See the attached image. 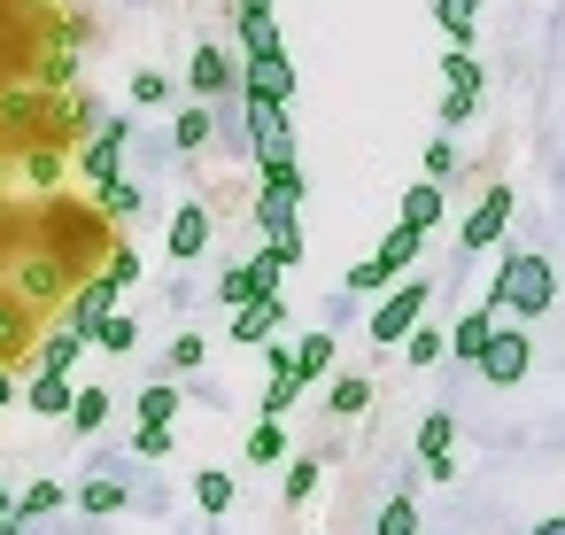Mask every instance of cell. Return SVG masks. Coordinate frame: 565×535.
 <instances>
[{"label":"cell","mask_w":565,"mask_h":535,"mask_svg":"<svg viewBox=\"0 0 565 535\" xmlns=\"http://www.w3.org/2000/svg\"><path fill=\"white\" fill-rule=\"evenodd\" d=\"M32 249H55V256L86 280V272L109 264L117 241H109V218H102V210H86V202H55V195H47V210L32 218Z\"/></svg>","instance_id":"obj_1"},{"label":"cell","mask_w":565,"mask_h":535,"mask_svg":"<svg viewBox=\"0 0 565 535\" xmlns=\"http://www.w3.org/2000/svg\"><path fill=\"white\" fill-rule=\"evenodd\" d=\"M488 303L511 311V318H542V311L557 303V272H550V256H542V249H511V256L495 264Z\"/></svg>","instance_id":"obj_2"},{"label":"cell","mask_w":565,"mask_h":535,"mask_svg":"<svg viewBox=\"0 0 565 535\" xmlns=\"http://www.w3.org/2000/svg\"><path fill=\"white\" fill-rule=\"evenodd\" d=\"M9 287H17L32 311H55V303H71V295H78V272H71L55 249H32V241H24V249L9 256Z\"/></svg>","instance_id":"obj_3"},{"label":"cell","mask_w":565,"mask_h":535,"mask_svg":"<svg viewBox=\"0 0 565 535\" xmlns=\"http://www.w3.org/2000/svg\"><path fill=\"white\" fill-rule=\"evenodd\" d=\"M55 125V94L40 86H0V148H32Z\"/></svg>","instance_id":"obj_4"},{"label":"cell","mask_w":565,"mask_h":535,"mask_svg":"<svg viewBox=\"0 0 565 535\" xmlns=\"http://www.w3.org/2000/svg\"><path fill=\"white\" fill-rule=\"evenodd\" d=\"M279 272H287V264H279V256L264 249L256 264H233V272L217 280V303H225V311H248V303H271V295H279Z\"/></svg>","instance_id":"obj_5"},{"label":"cell","mask_w":565,"mask_h":535,"mask_svg":"<svg viewBox=\"0 0 565 535\" xmlns=\"http://www.w3.org/2000/svg\"><path fill=\"white\" fill-rule=\"evenodd\" d=\"M418 318H426V280H403V287L372 311V342H380V349H403Z\"/></svg>","instance_id":"obj_6"},{"label":"cell","mask_w":565,"mask_h":535,"mask_svg":"<svg viewBox=\"0 0 565 535\" xmlns=\"http://www.w3.org/2000/svg\"><path fill=\"white\" fill-rule=\"evenodd\" d=\"M526 365H534L526 326H495V334H488V357H480V380H488V388H519Z\"/></svg>","instance_id":"obj_7"},{"label":"cell","mask_w":565,"mask_h":535,"mask_svg":"<svg viewBox=\"0 0 565 535\" xmlns=\"http://www.w3.org/2000/svg\"><path fill=\"white\" fill-rule=\"evenodd\" d=\"M32 342H40V311H32L17 287H0V365L17 373V365L32 357Z\"/></svg>","instance_id":"obj_8"},{"label":"cell","mask_w":565,"mask_h":535,"mask_svg":"<svg viewBox=\"0 0 565 535\" xmlns=\"http://www.w3.org/2000/svg\"><path fill=\"white\" fill-rule=\"evenodd\" d=\"M125 140H132V117H109L94 140H86V156H78V171L94 179V187H109V179H125Z\"/></svg>","instance_id":"obj_9"},{"label":"cell","mask_w":565,"mask_h":535,"mask_svg":"<svg viewBox=\"0 0 565 535\" xmlns=\"http://www.w3.org/2000/svg\"><path fill=\"white\" fill-rule=\"evenodd\" d=\"M511 210H519V202H511V187L495 179V187H488V195L472 202V218L457 225V249H488V241H503V225H511Z\"/></svg>","instance_id":"obj_10"},{"label":"cell","mask_w":565,"mask_h":535,"mask_svg":"<svg viewBox=\"0 0 565 535\" xmlns=\"http://www.w3.org/2000/svg\"><path fill=\"white\" fill-rule=\"evenodd\" d=\"M241 94H248V102H279V109H287V102L302 94V78H295V63H287V55H256V63L241 71Z\"/></svg>","instance_id":"obj_11"},{"label":"cell","mask_w":565,"mask_h":535,"mask_svg":"<svg viewBox=\"0 0 565 535\" xmlns=\"http://www.w3.org/2000/svg\"><path fill=\"white\" fill-rule=\"evenodd\" d=\"M117 295H125V287H117L109 272H86V280H78V295H71V326H78V334L94 342V326H102V318L117 311Z\"/></svg>","instance_id":"obj_12"},{"label":"cell","mask_w":565,"mask_h":535,"mask_svg":"<svg viewBox=\"0 0 565 535\" xmlns=\"http://www.w3.org/2000/svg\"><path fill=\"white\" fill-rule=\"evenodd\" d=\"M163 249H171V264H194L210 249V210L202 202H179V218L163 225Z\"/></svg>","instance_id":"obj_13"},{"label":"cell","mask_w":565,"mask_h":535,"mask_svg":"<svg viewBox=\"0 0 565 535\" xmlns=\"http://www.w3.org/2000/svg\"><path fill=\"white\" fill-rule=\"evenodd\" d=\"M63 164H71V148H63V140H32V148H17V179H32L40 195H55V187H63Z\"/></svg>","instance_id":"obj_14"},{"label":"cell","mask_w":565,"mask_h":535,"mask_svg":"<svg viewBox=\"0 0 565 535\" xmlns=\"http://www.w3.org/2000/svg\"><path fill=\"white\" fill-rule=\"evenodd\" d=\"M295 218H302V187H264V195H256V225H264L271 241H302Z\"/></svg>","instance_id":"obj_15"},{"label":"cell","mask_w":565,"mask_h":535,"mask_svg":"<svg viewBox=\"0 0 565 535\" xmlns=\"http://www.w3.org/2000/svg\"><path fill=\"white\" fill-rule=\"evenodd\" d=\"M186 86H194L202 102H217V94H233V86H241V71H233V55H225V48H194Z\"/></svg>","instance_id":"obj_16"},{"label":"cell","mask_w":565,"mask_h":535,"mask_svg":"<svg viewBox=\"0 0 565 535\" xmlns=\"http://www.w3.org/2000/svg\"><path fill=\"white\" fill-rule=\"evenodd\" d=\"M488 334H495V303H480V311H465V318H457V334H449V357L480 373V357H488Z\"/></svg>","instance_id":"obj_17"},{"label":"cell","mask_w":565,"mask_h":535,"mask_svg":"<svg viewBox=\"0 0 565 535\" xmlns=\"http://www.w3.org/2000/svg\"><path fill=\"white\" fill-rule=\"evenodd\" d=\"M279 326H287V303H279V295H271V303H248V311H233V342H241V349H264Z\"/></svg>","instance_id":"obj_18"},{"label":"cell","mask_w":565,"mask_h":535,"mask_svg":"<svg viewBox=\"0 0 565 535\" xmlns=\"http://www.w3.org/2000/svg\"><path fill=\"white\" fill-rule=\"evenodd\" d=\"M86 349H94V342H86L78 326H55V334H40V342H32V365H40V373H71Z\"/></svg>","instance_id":"obj_19"},{"label":"cell","mask_w":565,"mask_h":535,"mask_svg":"<svg viewBox=\"0 0 565 535\" xmlns=\"http://www.w3.org/2000/svg\"><path fill=\"white\" fill-rule=\"evenodd\" d=\"M32 86H40V94H71V86H78V48H40Z\"/></svg>","instance_id":"obj_20"},{"label":"cell","mask_w":565,"mask_h":535,"mask_svg":"<svg viewBox=\"0 0 565 535\" xmlns=\"http://www.w3.org/2000/svg\"><path fill=\"white\" fill-rule=\"evenodd\" d=\"M24 403H32L40 419H71V403H78V388H71V373H40V380L24 388Z\"/></svg>","instance_id":"obj_21"},{"label":"cell","mask_w":565,"mask_h":535,"mask_svg":"<svg viewBox=\"0 0 565 535\" xmlns=\"http://www.w3.org/2000/svg\"><path fill=\"white\" fill-rule=\"evenodd\" d=\"M132 411H140V427H179V411H186V403H179V388H171V380H148Z\"/></svg>","instance_id":"obj_22"},{"label":"cell","mask_w":565,"mask_h":535,"mask_svg":"<svg viewBox=\"0 0 565 535\" xmlns=\"http://www.w3.org/2000/svg\"><path fill=\"white\" fill-rule=\"evenodd\" d=\"M233 496H241V481H233L225 465H202V473H194V504H202L210 520H217V512H233Z\"/></svg>","instance_id":"obj_23"},{"label":"cell","mask_w":565,"mask_h":535,"mask_svg":"<svg viewBox=\"0 0 565 535\" xmlns=\"http://www.w3.org/2000/svg\"><path fill=\"white\" fill-rule=\"evenodd\" d=\"M418 249H426V233H418V225H387V241H380L372 256H380L387 272H411V264H418Z\"/></svg>","instance_id":"obj_24"},{"label":"cell","mask_w":565,"mask_h":535,"mask_svg":"<svg viewBox=\"0 0 565 535\" xmlns=\"http://www.w3.org/2000/svg\"><path fill=\"white\" fill-rule=\"evenodd\" d=\"M326 411H333V419H356V411H372V380H364V373H341V380L326 388Z\"/></svg>","instance_id":"obj_25"},{"label":"cell","mask_w":565,"mask_h":535,"mask_svg":"<svg viewBox=\"0 0 565 535\" xmlns=\"http://www.w3.org/2000/svg\"><path fill=\"white\" fill-rule=\"evenodd\" d=\"M109 411H117V403H109V388H78V403H71V434H102V427H109Z\"/></svg>","instance_id":"obj_26"},{"label":"cell","mask_w":565,"mask_h":535,"mask_svg":"<svg viewBox=\"0 0 565 535\" xmlns=\"http://www.w3.org/2000/svg\"><path fill=\"white\" fill-rule=\"evenodd\" d=\"M94 210L117 225V218H140V187L132 179H109V187H94Z\"/></svg>","instance_id":"obj_27"},{"label":"cell","mask_w":565,"mask_h":535,"mask_svg":"<svg viewBox=\"0 0 565 535\" xmlns=\"http://www.w3.org/2000/svg\"><path fill=\"white\" fill-rule=\"evenodd\" d=\"M403 225H418V233L441 225V187H434V179H418V187L403 195Z\"/></svg>","instance_id":"obj_28"},{"label":"cell","mask_w":565,"mask_h":535,"mask_svg":"<svg viewBox=\"0 0 565 535\" xmlns=\"http://www.w3.org/2000/svg\"><path fill=\"white\" fill-rule=\"evenodd\" d=\"M132 342H140V326H132V311H109V318L94 326V349H102V357H125Z\"/></svg>","instance_id":"obj_29"},{"label":"cell","mask_w":565,"mask_h":535,"mask_svg":"<svg viewBox=\"0 0 565 535\" xmlns=\"http://www.w3.org/2000/svg\"><path fill=\"white\" fill-rule=\"evenodd\" d=\"M403 357H411V365H418V373H426V365H441V357H449V334H441V326H426V318H418V326H411V342H403Z\"/></svg>","instance_id":"obj_30"},{"label":"cell","mask_w":565,"mask_h":535,"mask_svg":"<svg viewBox=\"0 0 565 535\" xmlns=\"http://www.w3.org/2000/svg\"><path fill=\"white\" fill-rule=\"evenodd\" d=\"M241 55H248V63H256V55H287V48H279V24H271V17H241Z\"/></svg>","instance_id":"obj_31"},{"label":"cell","mask_w":565,"mask_h":535,"mask_svg":"<svg viewBox=\"0 0 565 535\" xmlns=\"http://www.w3.org/2000/svg\"><path fill=\"white\" fill-rule=\"evenodd\" d=\"M441 78H449V94H472V102L488 94V78H480V63H472V55H457V48L441 55Z\"/></svg>","instance_id":"obj_32"},{"label":"cell","mask_w":565,"mask_h":535,"mask_svg":"<svg viewBox=\"0 0 565 535\" xmlns=\"http://www.w3.org/2000/svg\"><path fill=\"white\" fill-rule=\"evenodd\" d=\"M326 365H333V334H302L295 342V380H318Z\"/></svg>","instance_id":"obj_33"},{"label":"cell","mask_w":565,"mask_h":535,"mask_svg":"<svg viewBox=\"0 0 565 535\" xmlns=\"http://www.w3.org/2000/svg\"><path fill=\"white\" fill-rule=\"evenodd\" d=\"M47 512H63V489H55V481L17 489V520H24V527H32V520H47Z\"/></svg>","instance_id":"obj_34"},{"label":"cell","mask_w":565,"mask_h":535,"mask_svg":"<svg viewBox=\"0 0 565 535\" xmlns=\"http://www.w3.org/2000/svg\"><path fill=\"white\" fill-rule=\"evenodd\" d=\"M78 512H94V520L125 512V481H109V473H102V481H86V489H78Z\"/></svg>","instance_id":"obj_35"},{"label":"cell","mask_w":565,"mask_h":535,"mask_svg":"<svg viewBox=\"0 0 565 535\" xmlns=\"http://www.w3.org/2000/svg\"><path fill=\"white\" fill-rule=\"evenodd\" d=\"M210 133H217V117H210L202 102H186V109H179V125H171V140H179V148H202Z\"/></svg>","instance_id":"obj_36"},{"label":"cell","mask_w":565,"mask_h":535,"mask_svg":"<svg viewBox=\"0 0 565 535\" xmlns=\"http://www.w3.org/2000/svg\"><path fill=\"white\" fill-rule=\"evenodd\" d=\"M372 535H418V504L411 496H387L380 520H372Z\"/></svg>","instance_id":"obj_37"},{"label":"cell","mask_w":565,"mask_h":535,"mask_svg":"<svg viewBox=\"0 0 565 535\" xmlns=\"http://www.w3.org/2000/svg\"><path fill=\"white\" fill-rule=\"evenodd\" d=\"M387 280H395V272H387L380 256H364V264H349V272H341V287H349V295H380Z\"/></svg>","instance_id":"obj_38"},{"label":"cell","mask_w":565,"mask_h":535,"mask_svg":"<svg viewBox=\"0 0 565 535\" xmlns=\"http://www.w3.org/2000/svg\"><path fill=\"white\" fill-rule=\"evenodd\" d=\"M449 442H457V419H449V411H426V419H418V458H434V450H449Z\"/></svg>","instance_id":"obj_39"},{"label":"cell","mask_w":565,"mask_h":535,"mask_svg":"<svg viewBox=\"0 0 565 535\" xmlns=\"http://www.w3.org/2000/svg\"><path fill=\"white\" fill-rule=\"evenodd\" d=\"M279 496H287V504L302 512V504L318 496V465H310V458H295V465H287V489H279Z\"/></svg>","instance_id":"obj_40"},{"label":"cell","mask_w":565,"mask_h":535,"mask_svg":"<svg viewBox=\"0 0 565 535\" xmlns=\"http://www.w3.org/2000/svg\"><path fill=\"white\" fill-rule=\"evenodd\" d=\"M457 171H465V156H457L449 140H434V148H426V179H434V187H449Z\"/></svg>","instance_id":"obj_41"},{"label":"cell","mask_w":565,"mask_h":535,"mask_svg":"<svg viewBox=\"0 0 565 535\" xmlns=\"http://www.w3.org/2000/svg\"><path fill=\"white\" fill-rule=\"evenodd\" d=\"M248 458H256V465H271V458H287V434H279V419H264V427L248 434Z\"/></svg>","instance_id":"obj_42"},{"label":"cell","mask_w":565,"mask_h":535,"mask_svg":"<svg viewBox=\"0 0 565 535\" xmlns=\"http://www.w3.org/2000/svg\"><path fill=\"white\" fill-rule=\"evenodd\" d=\"M202 357H210L202 334H179V342H171V373H202Z\"/></svg>","instance_id":"obj_43"},{"label":"cell","mask_w":565,"mask_h":535,"mask_svg":"<svg viewBox=\"0 0 565 535\" xmlns=\"http://www.w3.org/2000/svg\"><path fill=\"white\" fill-rule=\"evenodd\" d=\"M295 396H302V380H295V373H271V396H264V419H279V411H295Z\"/></svg>","instance_id":"obj_44"},{"label":"cell","mask_w":565,"mask_h":535,"mask_svg":"<svg viewBox=\"0 0 565 535\" xmlns=\"http://www.w3.org/2000/svg\"><path fill=\"white\" fill-rule=\"evenodd\" d=\"M171 442H179L171 427H132V450H140V458H171Z\"/></svg>","instance_id":"obj_45"},{"label":"cell","mask_w":565,"mask_h":535,"mask_svg":"<svg viewBox=\"0 0 565 535\" xmlns=\"http://www.w3.org/2000/svg\"><path fill=\"white\" fill-rule=\"evenodd\" d=\"M132 102H171V78L163 71H132Z\"/></svg>","instance_id":"obj_46"},{"label":"cell","mask_w":565,"mask_h":535,"mask_svg":"<svg viewBox=\"0 0 565 535\" xmlns=\"http://www.w3.org/2000/svg\"><path fill=\"white\" fill-rule=\"evenodd\" d=\"M102 272H109V280H117V287H132V280H140V256H132V249H125V241H117V249H109V264H102Z\"/></svg>","instance_id":"obj_47"},{"label":"cell","mask_w":565,"mask_h":535,"mask_svg":"<svg viewBox=\"0 0 565 535\" xmlns=\"http://www.w3.org/2000/svg\"><path fill=\"white\" fill-rule=\"evenodd\" d=\"M472 109H480V102H472V94H449V102H441V125H465V117H472Z\"/></svg>","instance_id":"obj_48"},{"label":"cell","mask_w":565,"mask_h":535,"mask_svg":"<svg viewBox=\"0 0 565 535\" xmlns=\"http://www.w3.org/2000/svg\"><path fill=\"white\" fill-rule=\"evenodd\" d=\"M426 481H457V450H434L426 458Z\"/></svg>","instance_id":"obj_49"},{"label":"cell","mask_w":565,"mask_h":535,"mask_svg":"<svg viewBox=\"0 0 565 535\" xmlns=\"http://www.w3.org/2000/svg\"><path fill=\"white\" fill-rule=\"evenodd\" d=\"M526 535H565V512H550V520H534Z\"/></svg>","instance_id":"obj_50"},{"label":"cell","mask_w":565,"mask_h":535,"mask_svg":"<svg viewBox=\"0 0 565 535\" xmlns=\"http://www.w3.org/2000/svg\"><path fill=\"white\" fill-rule=\"evenodd\" d=\"M9 179H17V148H0V195H9Z\"/></svg>","instance_id":"obj_51"},{"label":"cell","mask_w":565,"mask_h":535,"mask_svg":"<svg viewBox=\"0 0 565 535\" xmlns=\"http://www.w3.org/2000/svg\"><path fill=\"white\" fill-rule=\"evenodd\" d=\"M0 520H17V489L9 481H0Z\"/></svg>","instance_id":"obj_52"},{"label":"cell","mask_w":565,"mask_h":535,"mask_svg":"<svg viewBox=\"0 0 565 535\" xmlns=\"http://www.w3.org/2000/svg\"><path fill=\"white\" fill-rule=\"evenodd\" d=\"M0 403H17V373L9 365H0Z\"/></svg>","instance_id":"obj_53"},{"label":"cell","mask_w":565,"mask_h":535,"mask_svg":"<svg viewBox=\"0 0 565 535\" xmlns=\"http://www.w3.org/2000/svg\"><path fill=\"white\" fill-rule=\"evenodd\" d=\"M241 17H271V0H241Z\"/></svg>","instance_id":"obj_54"},{"label":"cell","mask_w":565,"mask_h":535,"mask_svg":"<svg viewBox=\"0 0 565 535\" xmlns=\"http://www.w3.org/2000/svg\"><path fill=\"white\" fill-rule=\"evenodd\" d=\"M0 535H24V520H0Z\"/></svg>","instance_id":"obj_55"}]
</instances>
